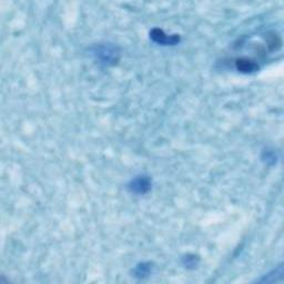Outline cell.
<instances>
[{"instance_id": "1", "label": "cell", "mask_w": 284, "mask_h": 284, "mask_svg": "<svg viewBox=\"0 0 284 284\" xmlns=\"http://www.w3.org/2000/svg\"><path fill=\"white\" fill-rule=\"evenodd\" d=\"M95 55L101 63L107 64V66L117 62L118 58H119V52H118L117 48L111 44H100L96 48Z\"/></svg>"}, {"instance_id": "2", "label": "cell", "mask_w": 284, "mask_h": 284, "mask_svg": "<svg viewBox=\"0 0 284 284\" xmlns=\"http://www.w3.org/2000/svg\"><path fill=\"white\" fill-rule=\"evenodd\" d=\"M150 37H151L153 41L162 44V46H173V44L179 42L180 40L177 35L168 36L160 29H153L151 34H150Z\"/></svg>"}, {"instance_id": "3", "label": "cell", "mask_w": 284, "mask_h": 284, "mask_svg": "<svg viewBox=\"0 0 284 284\" xmlns=\"http://www.w3.org/2000/svg\"><path fill=\"white\" fill-rule=\"evenodd\" d=\"M129 189L131 190L132 192L143 194L150 190V180L148 177L140 176L137 177L136 179H133L131 181V183L129 185Z\"/></svg>"}, {"instance_id": "4", "label": "cell", "mask_w": 284, "mask_h": 284, "mask_svg": "<svg viewBox=\"0 0 284 284\" xmlns=\"http://www.w3.org/2000/svg\"><path fill=\"white\" fill-rule=\"evenodd\" d=\"M237 68H238V70H240L241 72H254L259 69L257 63L252 61V60H249L245 58L238 60Z\"/></svg>"}, {"instance_id": "5", "label": "cell", "mask_w": 284, "mask_h": 284, "mask_svg": "<svg viewBox=\"0 0 284 284\" xmlns=\"http://www.w3.org/2000/svg\"><path fill=\"white\" fill-rule=\"evenodd\" d=\"M150 270H151V267H150L148 264H145V263H142V264L138 265L136 269L137 277H140V278L147 277V275L150 273Z\"/></svg>"}]
</instances>
